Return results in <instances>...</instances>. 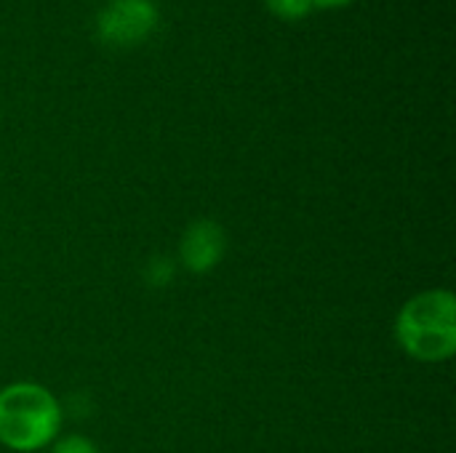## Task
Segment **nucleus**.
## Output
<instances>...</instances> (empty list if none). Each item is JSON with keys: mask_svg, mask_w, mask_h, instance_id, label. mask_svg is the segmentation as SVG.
<instances>
[{"mask_svg": "<svg viewBox=\"0 0 456 453\" xmlns=\"http://www.w3.org/2000/svg\"><path fill=\"white\" fill-rule=\"evenodd\" d=\"M270 13L286 21H297L305 19L313 11V0H265Z\"/></svg>", "mask_w": 456, "mask_h": 453, "instance_id": "nucleus-5", "label": "nucleus"}, {"mask_svg": "<svg viewBox=\"0 0 456 453\" xmlns=\"http://www.w3.org/2000/svg\"><path fill=\"white\" fill-rule=\"evenodd\" d=\"M353 0H313V8H342Z\"/></svg>", "mask_w": 456, "mask_h": 453, "instance_id": "nucleus-7", "label": "nucleus"}, {"mask_svg": "<svg viewBox=\"0 0 456 453\" xmlns=\"http://www.w3.org/2000/svg\"><path fill=\"white\" fill-rule=\"evenodd\" d=\"M395 336L419 363H444L456 352V299L446 288L411 296L395 320Z\"/></svg>", "mask_w": 456, "mask_h": 453, "instance_id": "nucleus-1", "label": "nucleus"}, {"mask_svg": "<svg viewBox=\"0 0 456 453\" xmlns=\"http://www.w3.org/2000/svg\"><path fill=\"white\" fill-rule=\"evenodd\" d=\"M224 248H227V238H224V230L211 222V219H198L192 222L184 235H182V243H179V262L195 272V275H203V272H211L222 256H224Z\"/></svg>", "mask_w": 456, "mask_h": 453, "instance_id": "nucleus-4", "label": "nucleus"}, {"mask_svg": "<svg viewBox=\"0 0 456 453\" xmlns=\"http://www.w3.org/2000/svg\"><path fill=\"white\" fill-rule=\"evenodd\" d=\"M158 27V8L150 0H110L96 16V35L102 43L126 48L150 37Z\"/></svg>", "mask_w": 456, "mask_h": 453, "instance_id": "nucleus-3", "label": "nucleus"}, {"mask_svg": "<svg viewBox=\"0 0 456 453\" xmlns=\"http://www.w3.org/2000/svg\"><path fill=\"white\" fill-rule=\"evenodd\" d=\"M61 430L59 400L35 382H13L0 390V443L29 453L51 446Z\"/></svg>", "mask_w": 456, "mask_h": 453, "instance_id": "nucleus-2", "label": "nucleus"}, {"mask_svg": "<svg viewBox=\"0 0 456 453\" xmlns=\"http://www.w3.org/2000/svg\"><path fill=\"white\" fill-rule=\"evenodd\" d=\"M51 453H99V449L88 438H83V435H69V438L59 441L51 449Z\"/></svg>", "mask_w": 456, "mask_h": 453, "instance_id": "nucleus-6", "label": "nucleus"}]
</instances>
